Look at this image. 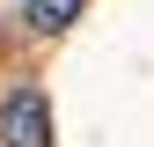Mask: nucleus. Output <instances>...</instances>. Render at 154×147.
Here are the masks:
<instances>
[{"mask_svg": "<svg viewBox=\"0 0 154 147\" xmlns=\"http://www.w3.org/2000/svg\"><path fill=\"white\" fill-rule=\"evenodd\" d=\"M0 140H8V147H51V96H44V88H15V96H8Z\"/></svg>", "mask_w": 154, "mask_h": 147, "instance_id": "nucleus-1", "label": "nucleus"}, {"mask_svg": "<svg viewBox=\"0 0 154 147\" xmlns=\"http://www.w3.org/2000/svg\"><path fill=\"white\" fill-rule=\"evenodd\" d=\"M81 8H88V0H22V22L44 30V37H59V30L81 22Z\"/></svg>", "mask_w": 154, "mask_h": 147, "instance_id": "nucleus-2", "label": "nucleus"}]
</instances>
